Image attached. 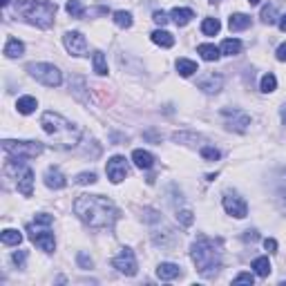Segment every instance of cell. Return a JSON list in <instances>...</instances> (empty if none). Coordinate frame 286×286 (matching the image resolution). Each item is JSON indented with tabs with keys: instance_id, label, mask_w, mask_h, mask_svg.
<instances>
[{
	"instance_id": "obj_40",
	"label": "cell",
	"mask_w": 286,
	"mask_h": 286,
	"mask_svg": "<svg viewBox=\"0 0 286 286\" xmlns=\"http://www.w3.org/2000/svg\"><path fill=\"white\" fill-rule=\"evenodd\" d=\"M78 264H80V268H92L94 266L92 257H87L85 253H78Z\"/></svg>"
},
{
	"instance_id": "obj_6",
	"label": "cell",
	"mask_w": 286,
	"mask_h": 286,
	"mask_svg": "<svg viewBox=\"0 0 286 286\" xmlns=\"http://www.w3.org/2000/svg\"><path fill=\"white\" fill-rule=\"evenodd\" d=\"M27 72H29L36 80H40L43 85H47V87H58L61 80H63L58 67L49 65V63H29V65H27Z\"/></svg>"
},
{
	"instance_id": "obj_16",
	"label": "cell",
	"mask_w": 286,
	"mask_h": 286,
	"mask_svg": "<svg viewBox=\"0 0 286 286\" xmlns=\"http://www.w3.org/2000/svg\"><path fill=\"white\" fill-rule=\"evenodd\" d=\"M132 161H134V165L141 168V170H150L152 165H154V156H152L147 150H134L132 152Z\"/></svg>"
},
{
	"instance_id": "obj_28",
	"label": "cell",
	"mask_w": 286,
	"mask_h": 286,
	"mask_svg": "<svg viewBox=\"0 0 286 286\" xmlns=\"http://www.w3.org/2000/svg\"><path fill=\"white\" fill-rule=\"evenodd\" d=\"M253 268L259 277H268V273H271V262H268V257H257L253 262Z\"/></svg>"
},
{
	"instance_id": "obj_46",
	"label": "cell",
	"mask_w": 286,
	"mask_h": 286,
	"mask_svg": "<svg viewBox=\"0 0 286 286\" xmlns=\"http://www.w3.org/2000/svg\"><path fill=\"white\" fill-rule=\"evenodd\" d=\"M282 121H284V123H286V105L282 107Z\"/></svg>"
},
{
	"instance_id": "obj_49",
	"label": "cell",
	"mask_w": 286,
	"mask_h": 286,
	"mask_svg": "<svg viewBox=\"0 0 286 286\" xmlns=\"http://www.w3.org/2000/svg\"><path fill=\"white\" fill-rule=\"evenodd\" d=\"M210 2H217V0H210Z\"/></svg>"
},
{
	"instance_id": "obj_29",
	"label": "cell",
	"mask_w": 286,
	"mask_h": 286,
	"mask_svg": "<svg viewBox=\"0 0 286 286\" xmlns=\"http://www.w3.org/2000/svg\"><path fill=\"white\" fill-rule=\"evenodd\" d=\"M219 29H221V25H219L217 18H206V20L201 22V31H204L206 36H214V34H219Z\"/></svg>"
},
{
	"instance_id": "obj_14",
	"label": "cell",
	"mask_w": 286,
	"mask_h": 286,
	"mask_svg": "<svg viewBox=\"0 0 286 286\" xmlns=\"http://www.w3.org/2000/svg\"><path fill=\"white\" fill-rule=\"evenodd\" d=\"M18 190L25 197H31L34 192V172L29 168H22V172L18 174Z\"/></svg>"
},
{
	"instance_id": "obj_26",
	"label": "cell",
	"mask_w": 286,
	"mask_h": 286,
	"mask_svg": "<svg viewBox=\"0 0 286 286\" xmlns=\"http://www.w3.org/2000/svg\"><path fill=\"white\" fill-rule=\"evenodd\" d=\"M92 63H94V72H96L98 76H105V74H107V63H105V56H103V52H94Z\"/></svg>"
},
{
	"instance_id": "obj_11",
	"label": "cell",
	"mask_w": 286,
	"mask_h": 286,
	"mask_svg": "<svg viewBox=\"0 0 286 286\" xmlns=\"http://www.w3.org/2000/svg\"><path fill=\"white\" fill-rule=\"evenodd\" d=\"M221 114L228 119V128L237 130V132H246V130H248L250 116L246 114V112H241V110H230V107H226Z\"/></svg>"
},
{
	"instance_id": "obj_24",
	"label": "cell",
	"mask_w": 286,
	"mask_h": 286,
	"mask_svg": "<svg viewBox=\"0 0 286 286\" xmlns=\"http://www.w3.org/2000/svg\"><path fill=\"white\" fill-rule=\"evenodd\" d=\"M16 107H18V112H20V114H31V112L36 110V98H34V96H22V98H18Z\"/></svg>"
},
{
	"instance_id": "obj_9",
	"label": "cell",
	"mask_w": 286,
	"mask_h": 286,
	"mask_svg": "<svg viewBox=\"0 0 286 286\" xmlns=\"http://www.w3.org/2000/svg\"><path fill=\"white\" fill-rule=\"evenodd\" d=\"M63 43H65L67 52L74 54V56H85L87 54V40H85V36L80 31H67Z\"/></svg>"
},
{
	"instance_id": "obj_21",
	"label": "cell",
	"mask_w": 286,
	"mask_h": 286,
	"mask_svg": "<svg viewBox=\"0 0 286 286\" xmlns=\"http://www.w3.org/2000/svg\"><path fill=\"white\" fill-rule=\"evenodd\" d=\"M22 52H25V45H22L18 38H9L7 45H4L7 58H18V56H22Z\"/></svg>"
},
{
	"instance_id": "obj_31",
	"label": "cell",
	"mask_w": 286,
	"mask_h": 286,
	"mask_svg": "<svg viewBox=\"0 0 286 286\" xmlns=\"http://www.w3.org/2000/svg\"><path fill=\"white\" fill-rule=\"evenodd\" d=\"M114 22L119 27H123V29H128V27H132V13L130 11H114Z\"/></svg>"
},
{
	"instance_id": "obj_23",
	"label": "cell",
	"mask_w": 286,
	"mask_h": 286,
	"mask_svg": "<svg viewBox=\"0 0 286 286\" xmlns=\"http://www.w3.org/2000/svg\"><path fill=\"white\" fill-rule=\"evenodd\" d=\"M0 239H2L4 246H18L22 241V235L18 230H13V228H7V230H2Z\"/></svg>"
},
{
	"instance_id": "obj_44",
	"label": "cell",
	"mask_w": 286,
	"mask_h": 286,
	"mask_svg": "<svg viewBox=\"0 0 286 286\" xmlns=\"http://www.w3.org/2000/svg\"><path fill=\"white\" fill-rule=\"evenodd\" d=\"M244 239H246V241H255V239H257V232H255V230H246Z\"/></svg>"
},
{
	"instance_id": "obj_32",
	"label": "cell",
	"mask_w": 286,
	"mask_h": 286,
	"mask_svg": "<svg viewBox=\"0 0 286 286\" xmlns=\"http://www.w3.org/2000/svg\"><path fill=\"white\" fill-rule=\"evenodd\" d=\"M275 87H277V78L273 74H264L262 76V92H275Z\"/></svg>"
},
{
	"instance_id": "obj_13",
	"label": "cell",
	"mask_w": 286,
	"mask_h": 286,
	"mask_svg": "<svg viewBox=\"0 0 286 286\" xmlns=\"http://www.w3.org/2000/svg\"><path fill=\"white\" fill-rule=\"evenodd\" d=\"M45 186L52 188V190H61V188L67 186V181L58 168H49L47 172H45Z\"/></svg>"
},
{
	"instance_id": "obj_34",
	"label": "cell",
	"mask_w": 286,
	"mask_h": 286,
	"mask_svg": "<svg viewBox=\"0 0 286 286\" xmlns=\"http://www.w3.org/2000/svg\"><path fill=\"white\" fill-rule=\"evenodd\" d=\"M201 156H204L206 161H217L221 154H219V150H217V147H210V145H206V147H201Z\"/></svg>"
},
{
	"instance_id": "obj_38",
	"label": "cell",
	"mask_w": 286,
	"mask_h": 286,
	"mask_svg": "<svg viewBox=\"0 0 286 286\" xmlns=\"http://www.w3.org/2000/svg\"><path fill=\"white\" fill-rule=\"evenodd\" d=\"M172 139H174V141H192V143L199 141V137H197V134H186V132H177Z\"/></svg>"
},
{
	"instance_id": "obj_39",
	"label": "cell",
	"mask_w": 286,
	"mask_h": 286,
	"mask_svg": "<svg viewBox=\"0 0 286 286\" xmlns=\"http://www.w3.org/2000/svg\"><path fill=\"white\" fill-rule=\"evenodd\" d=\"M25 257H27V253H25V250H18V253H13V264H16V266L18 268H22V266H25Z\"/></svg>"
},
{
	"instance_id": "obj_27",
	"label": "cell",
	"mask_w": 286,
	"mask_h": 286,
	"mask_svg": "<svg viewBox=\"0 0 286 286\" xmlns=\"http://www.w3.org/2000/svg\"><path fill=\"white\" fill-rule=\"evenodd\" d=\"M197 52L201 54V58H204V61H217V58H219V49L214 47V45H199V47H197Z\"/></svg>"
},
{
	"instance_id": "obj_42",
	"label": "cell",
	"mask_w": 286,
	"mask_h": 286,
	"mask_svg": "<svg viewBox=\"0 0 286 286\" xmlns=\"http://www.w3.org/2000/svg\"><path fill=\"white\" fill-rule=\"evenodd\" d=\"M264 248H266L268 253H277V241L275 239H266V241H264Z\"/></svg>"
},
{
	"instance_id": "obj_47",
	"label": "cell",
	"mask_w": 286,
	"mask_h": 286,
	"mask_svg": "<svg viewBox=\"0 0 286 286\" xmlns=\"http://www.w3.org/2000/svg\"><path fill=\"white\" fill-rule=\"evenodd\" d=\"M0 4H2V7H7V4H9V0H0Z\"/></svg>"
},
{
	"instance_id": "obj_3",
	"label": "cell",
	"mask_w": 286,
	"mask_h": 286,
	"mask_svg": "<svg viewBox=\"0 0 286 286\" xmlns=\"http://www.w3.org/2000/svg\"><path fill=\"white\" fill-rule=\"evenodd\" d=\"M16 16L40 27V29H47V27H52L54 16H56V2H49V0H18Z\"/></svg>"
},
{
	"instance_id": "obj_48",
	"label": "cell",
	"mask_w": 286,
	"mask_h": 286,
	"mask_svg": "<svg viewBox=\"0 0 286 286\" xmlns=\"http://www.w3.org/2000/svg\"><path fill=\"white\" fill-rule=\"evenodd\" d=\"M248 2H250V4H259V0H248Z\"/></svg>"
},
{
	"instance_id": "obj_43",
	"label": "cell",
	"mask_w": 286,
	"mask_h": 286,
	"mask_svg": "<svg viewBox=\"0 0 286 286\" xmlns=\"http://www.w3.org/2000/svg\"><path fill=\"white\" fill-rule=\"evenodd\" d=\"M277 61H286V43H282L277 47Z\"/></svg>"
},
{
	"instance_id": "obj_5",
	"label": "cell",
	"mask_w": 286,
	"mask_h": 286,
	"mask_svg": "<svg viewBox=\"0 0 286 286\" xmlns=\"http://www.w3.org/2000/svg\"><path fill=\"white\" fill-rule=\"evenodd\" d=\"M2 150L13 159H34L45 150V145L38 141H11V139H4Z\"/></svg>"
},
{
	"instance_id": "obj_37",
	"label": "cell",
	"mask_w": 286,
	"mask_h": 286,
	"mask_svg": "<svg viewBox=\"0 0 286 286\" xmlns=\"http://www.w3.org/2000/svg\"><path fill=\"white\" fill-rule=\"evenodd\" d=\"M232 282H235V284H253L255 275H253V273H239V275H237Z\"/></svg>"
},
{
	"instance_id": "obj_22",
	"label": "cell",
	"mask_w": 286,
	"mask_h": 286,
	"mask_svg": "<svg viewBox=\"0 0 286 286\" xmlns=\"http://www.w3.org/2000/svg\"><path fill=\"white\" fill-rule=\"evenodd\" d=\"M177 72L181 76H192L195 72H199V67H197L195 61H188V58H179L177 61Z\"/></svg>"
},
{
	"instance_id": "obj_19",
	"label": "cell",
	"mask_w": 286,
	"mask_h": 286,
	"mask_svg": "<svg viewBox=\"0 0 286 286\" xmlns=\"http://www.w3.org/2000/svg\"><path fill=\"white\" fill-rule=\"evenodd\" d=\"M179 273H181V271H179L177 264H170V262L159 264V268H156V275H159V280H174Z\"/></svg>"
},
{
	"instance_id": "obj_35",
	"label": "cell",
	"mask_w": 286,
	"mask_h": 286,
	"mask_svg": "<svg viewBox=\"0 0 286 286\" xmlns=\"http://www.w3.org/2000/svg\"><path fill=\"white\" fill-rule=\"evenodd\" d=\"M96 181V174L94 172H80L78 177H76V183L78 186H87V183H94Z\"/></svg>"
},
{
	"instance_id": "obj_20",
	"label": "cell",
	"mask_w": 286,
	"mask_h": 286,
	"mask_svg": "<svg viewBox=\"0 0 286 286\" xmlns=\"http://www.w3.org/2000/svg\"><path fill=\"white\" fill-rule=\"evenodd\" d=\"M152 43L159 45V47H172L174 36L170 34V31H165V29H156L154 34H152Z\"/></svg>"
},
{
	"instance_id": "obj_17",
	"label": "cell",
	"mask_w": 286,
	"mask_h": 286,
	"mask_svg": "<svg viewBox=\"0 0 286 286\" xmlns=\"http://www.w3.org/2000/svg\"><path fill=\"white\" fill-rule=\"evenodd\" d=\"M170 18H172L179 27H183L190 22V18H195V11H192V9H183V7H174L172 11H170Z\"/></svg>"
},
{
	"instance_id": "obj_15",
	"label": "cell",
	"mask_w": 286,
	"mask_h": 286,
	"mask_svg": "<svg viewBox=\"0 0 286 286\" xmlns=\"http://www.w3.org/2000/svg\"><path fill=\"white\" fill-rule=\"evenodd\" d=\"M199 89H204V92H208V94L219 92V89H221V76L206 74L204 78H199Z\"/></svg>"
},
{
	"instance_id": "obj_12",
	"label": "cell",
	"mask_w": 286,
	"mask_h": 286,
	"mask_svg": "<svg viewBox=\"0 0 286 286\" xmlns=\"http://www.w3.org/2000/svg\"><path fill=\"white\" fill-rule=\"evenodd\" d=\"M223 208H226L228 214H232V217H237V219H244L246 214H248V206H246V201L241 199V197H237V195L223 197Z\"/></svg>"
},
{
	"instance_id": "obj_33",
	"label": "cell",
	"mask_w": 286,
	"mask_h": 286,
	"mask_svg": "<svg viewBox=\"0 0 286 286\" xmlns=\"http://www.w3.org/2000/svg\"><path fill=\"white\" fill-rule=\"evenodd\" d=\"M277 11H275V7L273 4H266V7H262V20L264 22H268V25H273V22L277 20Z\"/></svg>"
},
{
	"instance_id": "obj_30",
	"label": "cell",
	"mask_w": 286,
	"mask_h": 286,
	"mask_svg": "<svg viewBox=\"0 0 286 286\" xmlns=\"http://www.w3.org/2000/svg\"><path fill=\"white\" fill-rule=\"evenodd\" d=\"M67 13H70L72 18H83L85 13V7L80 4V0H67Z\"/></svg>"
},
{
	"instance_id": "obj_4",
	"label": "cell",
	"mask_w": 286,
	"mask_h": 286,
	"mask_svg": "<svg viewBox=\"0 0 286 286\" xmlns=\"http://www.w3.org/2000/svg\"><path fill=\"white\" fill-rule=\"evenodd\" d=\"M192 262L197 264V271L204 277H213L219 268V248L213 239H208L206 235H199L197 241L192 244Z\"/></svg>"
},
{
	"instance_id": "obj_25",
	"label": "cell",
	"mask_w": 286,
	"mask_h": 286,
	"mask_svg": "<svg viewBox=\"0 0 286 286\" xmlns=\"http://www.w3.org/2000/svg\"><path fill=\"white\" fill-rule=\"evenodd\" d=\"M241 52V43L237 38H226L221 43V54H228V56H235V54Z\"/></svg>"
},
{
	"instance_id": "obj_41",
	"label": "cell",
	"mask_w": 286,
	"mask_h": 286,
	"mask_svg": "<svg viewBox=\"0 0 286 286\" xmlns=\"http://www.w3.org/2000/svg\"><path fill=\"white\" fill-rule=\"evenodd\" d=\"M152 18H154V22H156V25H161V27L168 22V16H165L163 11H154V16H152Z\"/></svg>"
},
{
	"instance_id": "obj_1",
	"label": "cell",
	"mask_w": 286,
	"mask_h": 286,
	"mask_svg": "<svg viewBox=\"0 0 286 286\" xmlns=\"http://www.w3.org/2000/svg\"><path fill=\"white\" fill-rule=\"evenodd\" d=\"M74 213L96 230H110L119 219V210L107 197L101 195H80L74 201Z\"/></svg>"
},
{
	"instance_id": "obj_8",
	"label": "cell",
	"mask_w": 286,
	"mask_h": 286,
	"mask_svg": "<svg viewBox=\"0 0 286 286\" xmlns=\"http://www.w3.org/2000/svg\"><path fill=\"white\" fill-rule=\"evenodd\" d=\"M112 266L116 268L123 275H134L137 273V259H134V253L130 248H123L114 259H112Z\"/></svg>"
},
{
	"instance_id": "obj_36",
	"label": "cell",
	"mask_w": 286,
	"mask_h": 286,
	"mask_svg": "<svg viewBox=\"0 0 286 286\" xmlns=\"http://www.w3.org/2000/svg\"><path fill=\"white\" fill-rule=\"evenodd\" d=\"M177 219L183 223V226H190V223L195 221V214H192L190 210H179V213H177Z\"/></svg>"
},
{
	"instance_id": "obj_18",
	"label": "cell",
	"mask_w": 286,
	"mask_h": 286,
	"mask_svg": "<svg viewBox=\"0 0 286 286\" xmlns=\"http://www.w3.org/2000/svg\"><path fill=\"white\" fill-rule=\"evenodd\" d=\"M228 27H230V31L248 29V27H250V16H246V13H232L230 20H228Z\"/></svg>"
},
{
	"instance_id": "obj_2",
	"label": "cell",
	"mask_w": 286,
	"mask_h": 286,
	"mask_svg": "<svg viewBox=\"0 0 286 286\" xmlns=\"http://www.w3.org/2000/svg\"><path fill=\"white\" fill-rule=\"evenodd\" d=\"M43 130L54 139V145L61 147V150H72V147L78 145L80 141V130L76 125H72L67 119H63L56 112H45L43 119H40Z\"/></svg>"
},
{
	"instance_id": "obj_10",
	"label": "cell",
	"mask_w": 286,
	"mask_h": 286,
	"mask_svg": "<svg viewBox=\"0 0 286 286\" xmlns=\"http://www.w3.org/2000/svg\"><path fill=\"white\" fill-rule=\"evenodd\" d=\"M107 177H110L112 183H121L125 177H128V163H125V156L116 154L107 161Z\"/></svg>"
},
{
	"instance_id": "obj_7",
	"label": "cell",
	"mask_w": 286,
	"mask_h": 286,
	"mask_svg": "<svg viewBox=\"0 0 286 286\" xmlns=\"http://www.w3.org/2000/svg\"><path fill=\"white\" fill-rule=\"evenodd\" d=\"M27 230H29V239L34 241L38 248H43L45 253H52L54 250V232L49 230V228H43V230H40L38 223L34 221L27 226Z\"/></svg>"
},
{
	"instance_id": "obj_45",
	"label": "cell",
	"mask_w": 286,
	"mask_h": 286,
	"mask_svg": "<svg viewBox=\"0 0 286 286\" xmlns=\"http://www.w3.org/2000/svg\"><path fill=\"white\" fill-rule=\"evenodd\" d=\"M280 29L286 31V13H284V16H280Z\"/></svg>"
}]
</instances>
